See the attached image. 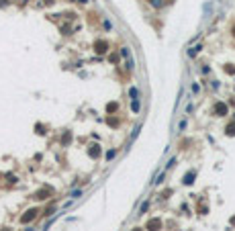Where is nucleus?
Masks as SVG:
<instances>
[{
    "instance_id": "nucleus-3",
    "label": "nucleus",
    "mask_w": 235,
    "mask_h": 231,
    "mask_svg": "<svg viewBox=\"0 0 235 231\" xmlns=\"http://www.w3.org/2000/svg\"><path fill=\"white\" fill-rule=\"evenodd\" d=\"M35 215H37V211H35V209H31V211H29L27 215H23V219H21V221H23V223H27V221L35 219Z\"/></svg>"
},
{
    "instance_id": "nucleus-11",
    "label": "nucleus",
    "mask_w": 235,
    "mask_h": 231,
    "mask_svg": "<svg viewBox=\"0 0 235 231\" xmlns=\"http://www.w3.org/2000/svg\"><path fill=\"white\" fill-rule=\"evenodd\" d=\"M80 194H82V192H80V190H74V192H72V198H78Z\"/></svg>"
},
{
    "instance_id": "nucleus-12",
    "label": "nucleus",
    "mask_w": 235,
    "mask_h": 231,
    "mask_svg": "<svg viewBox=\"0 0 235 231\" xmlns=\"http://www.w3.org/2000/svg\"><path fill=\"white\" fill-rule=\"evenodd\" d=\"M151 4L154 6H161V0H151Z\"/></svg>"
},
{
    "instance_id": "nucleus-10",
    "label": "nucleus",
    "mask_w": 235,
    "mask_h": 231,
    "mask_svg": "<svg viewBox=\"0 0 235 231\" xmlns=\"http://www.w3.org/2000/svg\"><path fill=\"white\" fill-rule=\"evenodd\" d=\"M115 153H117V151H106V160H113V158H115Z\"/></svg>"
},
{
    "instance_id": "nucleus-1",
    "label": "nucleus",
    "mask_w": 235,
    "mask_h": 231,
    "mask_svg": "<svg viewBox=\"0 0 235 231\" xmlns=\"http://www.w3.org/2000/svg\"><path fill=\"white\" fill-rule=\"evenodd\" d=\"M227 104H223V102H217L215 104V115H219V117H223V115H227Z\"/></svg>"
},
{
    "instance_id": "nucleus-7",
    "label": "nucleus",
    "mask_w": 235,
    "mask_h": 231,
    "mask_svg": "<svg viewBox=\"0 0 235 231\" xmlns=\"http://www.w3.org/2000/svg\"><path fill=\"white\" fill-rule=\"evenodd\" d=\"M47 194H49V190H41L35 194V198H47Z\"/></svg>"
},
{
    "instance_id": "nucleus-8",
    "label": "nucleus",
    "mask_w": 235,
    "mask_h": 231,
    "mask_svg": "<svg viewBox=\"0 0 235 231\" xmlns=\"http://www.w3.org/2000/svg\"><path fill=\"white\" fill-rule=\"evenodd\" d=\"M225 72H227V74H235V68H233V66H227Z\"/></svg>"
},
{
    "instance_id": "nucleus-6",
    "label": "nucleus",
    "mask_w": 235,
    "mask_h": 231,
    "mask_svg": "<svg viewBox=\"0 0 235 231\" xmlns=\"http://www.w3.org/2000/svg\"><path fill=\"white\" fill-rule=\"evenodd\" d=\"M225 133L227 135H235V121L231 123V125H227V129H225Z\"/></svg>"
},
{
    "instance_id": "nucleus-4",
    "label": "nucleus",
    "mask_w": 235,
    "mask_h": 231,
    "mask_svg": "<svg viewBox=\"0 0 235 231\" xmlns=\"http://www.w3.org/2000/svg\"><path fill=\"white\" fill-rule=\"evenodd\" d=\"M194 176H196L194 170H192V172H188V174L184 176V184H192V182H194Z\"/></svg>"
},
{
    "instance_id": "nucleus-5",
    "label": "nucleus",
    "mask_w": 235,
    "mask_h": 231,
    "mask_svg": "<svg viewBox=\"0 0 235 231\" xmlns=\"http://www.w3.org/2000/svg\"><path fill=\"white\" fill-rule=\"evenodd\" d=\"M96 51H98V53H104V51H106V43H104V41H98V43H96Z\"/></svg>"
},
{
    "instance_id": "nucleus-9",
    "label": "nucleus",
    "mask_w": 235,
    "mask_h": 231,
    "mask_svg": "<svg viewBox=\"0 0 235 231\" xmlns=\"http://www.w3.org/2000/svg\"><path fill=\"white\" fill-rule=\"evenodd\" d=\"M198 49H200V47H194V49H190V51H188V55H190V57H192V55H196V53H198Z\"/></svg>"
},
{
    "instance_id": "nucleus-2",
    "label": "nucleus",
    "mask_w": 235,
    "mask_h": 231,
    "mask_svg": "<svg viewBox=\"0 0 235 231\" xmlns=\"http://www.w3.org/2000/svg\"><path fill=\"white\" fill-rule=\"evenodd\" d=\"M159 227H161V221H159V219H151V221L147 223V229L149 231H157Z\"/></svg>"
},
{
    "instance_id": "nucleus-13",
    "label": "nucleus",
    "mask_w": 235,
    "mask_h": 231,
    "mask_svg": "<svg viewBox=\"0 0 235 231\" xmlns=\"http://www.w3.org/2000/svg\"><path fill=\"white\" fill-rule=\"evenodd\" d=\"M80 2H88V0H80Z\"/></svg>"
},
{
    "instance_id": "nucleus-14",
    "label": "nucleus",
    "mask_w": 235,
    "mask_h": 231,
    "mask_svg": "<svg viewBox=\"0 0 235 231\" xmlns=\"http://www.w3.org/2000/svg\"><path fill=\"white\" fill-rule=\"evenodd\" d=\"M233 35H235V27H233Z\"/></svg>"
}]
</instances>
